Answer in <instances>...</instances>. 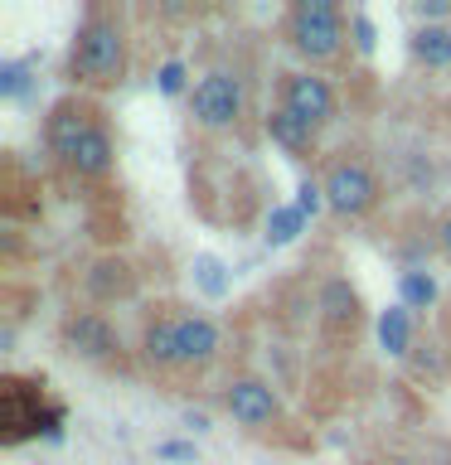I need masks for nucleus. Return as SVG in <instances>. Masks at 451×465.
I'll use <instances>...</instances> for the list:
<instances>
[{
    "mask_svg": "<svg viewBox=\"0 0 451 465\" xmlns=\"http://www.w3.org/2000/svg\"><path fill=\"white\" fill-rule=\"evenodd\" d=\"M131 68V25L116 5H87L68 44V83L78 93H112L126 83Z\"/></svg>",
    "mask_w": 451,
    "mask_h": 465,
    "instance_id": "nucleus-1",
    "label": "nucleus"
},
{
    "mask_svg": "<svg viewBox=\"0 0 451 465\" xmlns=\"http://www.w3.org/2000/svg\"><path fill=\"white\" fill-rule=\"evenodd\" d=\"M282 39L306 68H330L349 49V10L335 0H296L282 15Z\"/></svg>",
    "mask_w": 451,
    "mask_h": 465,
    "instance_id": "nucleus-2",
    "label": "nucleus"
},
{
    "mask_svg": "<svg viewBox=\"0 0 451 465\" xmlns=\"http://www.w3.org/2000/svg\"><path fill=\"white\" fill-rule=\"evenodd\" d=\"M320 189H326V209L335 218H345V223L369 218L378 203H384V180H378L374 160L364 151H349V145L326 155V165H320Z\"/></svg>",
    "mask_w": 451,
    "mask_h": 465,
    "instance_id": "nucleus-3",
    "label": "nucleus"
},
{
    "mask_svg": "<svg viewBox=\"0 0 451 465\" xmlns=\"http://www.w3.org/2000/svg\"><path fill=\"white\" fill-rule=\"evenodd\" d=\"M189 116L204 136H233L247 116V78L233 68H204L189 87Z\"/></svg>",
    "mask_w": 451,
    "mask_h": 465,
    "instance_id": "nucleus-4",
    "label": "nucleus"
},
{
    "mask_svg": "<svg viewBox=\"0 0 451 465\" xmlns=\"http://www.w3.org/2000/svg\"><path fill=\"white\" fill-rule=\"evenodd\" d=\"M58 340L73 359L83 363H97V369H122L126 363V344H122V330L112 325L107 311H68L64 325H58Z\"/></svg>",
    "mask_w": 451,
    "mask_h": 465,
    "instance_id": "nucleus-5",
    "label": "nucleus"
},
{
    "mask_svg": "<svg viewBox=\"0 0 451 465\" xmlns=\"http://www.w3.org/2000/svg\"><path fill=\"white\" fill-rule=\"evenodd\" d=\"M276 107L296 112L301 122H311L316 131H326L335 116H340V93H335V83L326 78V73L291 68V73H282V83H276Z\"/></svg>",
    "mask_w": 451,
    "mask_h": 465,
    "instance_id": "nucleus-6",
    "label": "nucleus"
},
{
    "mask_svg": "<svg viewBox=\"0 0 451 465\" xmlns=\"http://www.w3.org/2000/svg\"><path fill=\"white\" fill-rule=\"evenodd\" d=\"M224 407L243 431H257V436L276 431L286 421V407H282V398H276V388L267 383V378H253V373H238L224 388Z\"/></svg>",
    "mask_w": 451,
    "mask_h": 465,
    "instance_id": "nucleus-7",
    "label": "nucleus"
},
{
    "mask_svg": "<svg viewBox=\"0 0 451 465\" xmlns=\"http://www.w3.org/2000/svg\"><path fill=\"white\" fill-rule=\"evenodd\" d=\"M102 122V107L93 97H83V93H68V97H58L49 116H44V151L54 155V165H64L68 151L78 145L87 131H93Z\"/></svg>",
    "mask_w": 451,
    "mask_h": 465,
    "instance_id": "nucleus-8",
    "label": "nucleus"
},
{
    "mask_svg": "<svg viewBox=\"0 0 451 465\" xmlns=\"http://www.w3.org/2000/svg\"><path fill=\"white\" fill-rule=\"evenodd\" d=\"M316 311H320V334L330 344H355V334L364 325V305H359V291L349 286V276H326L320 282Z\"/></svg>",
    "mask_w": 451,
    "mask_h": 465,
    "instance_id": "nucleus-9",
    "label": "nucleus"
},
{
    "mask_svg": "<svg viewBox=\"0 0 451 465\" xmlns=\"http://www.w3.org/2000/svg\"><path fill=\"white\" fill-rule=\"evenodd\" d=\"M224 354V330L204 311H180V373H209Z\"/></svg>",
    "mask_w": 451,
    "mask_h": 465,
    "instance_id": "nucleus-10",
    "label": "nucleus"
},
{
    "mask_svg": "<svg viewBox=\"0 0 451 465\" xmlns=\"http://www.w3.org/2000/svg\"><path fill=\"white\" fill-rule=\"evenodd\" d=\"M64 170L73 174V180H83V184H102V180H112V170H116V141H112V126H107V116L87 131V136L68 151L64 160Z\"/></svg>",
    "mask_w": 451,
    "mask_h": 465,
    "instance_id": "nucleus-11",
    "label": "nucleus"
},
{
    "mask_svg": "<svg viewBox=\"0 0 451 465\" xmlns=\"http://www.w3.org/2000/svg\"><path fill=\"white\" fill-rule=\"evenodd\" d=\"M141 363L151 373H180V311H160L141 325V344H136Z\"/></svg>",
    "mask_w": 451,
    "mask_h": 465,
    "instance_id": "nucleus-12",
    "label": "nucleus"
},
{
    "mask_svg": "<svg viewBox=\"0 0 451 465\" xmlns=\"http://www.w3.org/2000/svg\"><path fill=\"white\" fill-rule=\"evenodd\" d=\"M83 291L93 305H116L136 296V272H131L126 257H97L93 267L83 272Z\"/></svg>",
    "mask_w": 451,
    "mask_h": 465,
    "instance_id": "nucleus-13",
    "label": "nucleus"
},
{
    "mask_svg": "<svg viewBox=\"0 0 451 465\" xmlns=\"http://www.w3.org/2000/svg\"><path fill=\"white\" fill-rule=\"evenodd\" d=\"M262 131H267V141L276 145V151H286L291 160H311L320 151V131L311 122H301L296 112H286V107H272L267 116H262Z\"/></svg>",
    "mask_w": 451,
    "mask_h": 465,
    "instance_id": "nucleus-14",
    "label": "nucleus"
},
{
    "mask_svg": "<svg viewBox=\"0 0 451 465\" xmlns=\"http://www.w3.org/2000/svg\"><path fill=\"white\" fill-rule=\"evenodd\" d=\"M407 49H413V58L432 73L451 68V25H417L413 39H407Z\"/></svg>",
    "mask_w": 451,
    "mask_h": 465,
    "instance_id": "nucleus-15",
    "label": "nucleus"
},
{
    "mask_svg": "<svg viewBox=\"0 0 451 465\" xmlns=\"http://www.w3.org/2000/svg\"><path fill=\"white\" fill-rule=\"evenodd\" d=\"M378 344H384L393 359L413 354V311H407L403 301L388 305V311H378Z\"/></svg>",
    "mask_w": 451,
    "mask_h": 465,
    "instance_id": "nucleus-16",
    "label": "nucleus"
},
{
    "mask_svg": "<svg viewBox=\"0 0 451 465\" xmlns=\"http://www.w3.org/2000/svg\"><path fill=\"white\" fill-rule=\"evenodd\" d=\"M398 301L407 305V311H432L436 301V276L427 267H403L398 276Z\"/></svg>",
    "mask_w": 451,
    "mask_h": 465,
    "instance_id": "nucleus-17",
    "label": "nucleus"
},
{
    "mask_svg": "<svg viewBox=\"0 0 451 465\" xmlns=\"http://www.w3.org/2000/svg\"><path fill=\"white\" fill-rule=\"evenodd\" d=\"M306 213L296 209V203H276V209L267 213V242H291L301 232Z\"/></svg>",
    "mask_w": 451,
    "mask_h": 465,
    "instance_id": "nucleus-18",
    "label": "nucleus"
},
{
    "mask_svg": "<svg viewBox=\"0 0 451 465\" xmlns=\"http://www.w3.org/2000/svg\"><path fill=\"white\" fill-rule=\"evenodd\" d=\"M155 87L165 97H180L185 87H189V73H185V64L180 58H170V64H160V73H155Z\"/></svg>",
    "mask_w": 451,
    "mask_h": 465,
    "instance_id": "nucleus-19",
    "label": "nucleus"
},
{
    "mask_svg": "<svg viewBox=\"0 0 451 465\" xmlns=\"http://www.w3.org/2000/svg\"><path fill=\"white\" fill-rule=\"evenodd\" d=\"M296 209H301L306 218H316L320 209H326V189H320V180H301V189H296Z\"/></svg>",
    "mask_w": 451,
    "mask_h": 465,
    "instance_id": "nucleus-20",
    "label": "nucleus"
},
{
    "mask_svg": "<svg viewBox=\"0 0 451 465\" xmlns=\"http://www.w3.org/2000/svg\"><path fill=\"white\" fill-rule=\"evenodd\" d=\"M349 35H355V49L359 54H374V25L364 10H349Z\"/></svg>",
    "mask_w": 451,
    "mask_h": 465,
    "instance_id": "nucleus-21",
    "label": "nucleus"
},
{
    "mask_svg": "<svg viewBox=\"0 0 451 465\" xmlns=\"http://www.w3.org/2000/svg\"><path fill=\"white\" fill-rule=\"evenodd\" d=\"M199 282L209 296H224V267H218L214 257H199Z\"/></svg>",
    "mask_w": 451,
    "mask_h": 465,
    "instance_id": "nucleus-22",
    "label": "nucleus"
},
{
    "mask_svg": "<svg viewBox=\"0 0 451 465\" xmlns=\"http://www.w3.org/2000/svg\"><path fill=\"white\" fill-rule=\"evenodd\" d=\"M25 87V64H5L0 68V97H15Z\"/></svg>",
    "mask_w": 451,
    "mask_h": 465,
    "instance_id": "nucleus-23",
    "label": "nucleus"
},
{
    "mask_svg": "<svg viewBox=\"0 0 451 465\" xmlns=\"http://www.w3.org/2000/svg\"><path fill=\"white\" fill-rule=\"evenodd\" d=\"M432 247L451 262V209H446L442 218H436V228H432Z\"/></svg>",
    "mask_w": 451,
    "mask_h": 465,
    "instance_id": "nucleus-24",
    "label": "nucleus"
},
{
    "mask_svg": "<svg viewBox=\"0 0 451 465\" xmlns=\"http://www.w3.org/2000/svg\"><path fill=\"white\" fill-rule=\"evenodd\" d=\"M155 456H165V460H195V446H189V441H160Z\"/></svg>",
    "mask_w": 451,
    "mask_h": 465,
    "instance_id": "nucleus-25",
    "label": "nucleus"
},
{
    "mask_svg": "<svg viewBox=\"0 0 451 465\" xmlns=\"http://www.w3.org/2000/svg\"><path fill=\"white\" fill-rule=\"evenodd\" d=\"M185 427H195V431H209V417H204V412H185Z\"/></svg>",
    "mask_w": 451,
    "mask_h": 465,
    "instance_id": "nucleus-26",
    "label": "nucleus"
},
{
    "mask_svg": "<svg viewBox=\"0 0 451 465\" xmlns=\"http://www.w3.org/2000/svg\"><path fill=\"white\" fill-rule=\"evenodd\" d=\"M427 465H451V450H436V456H432Z\"/></svg>",
    "mask_w": 451,
    "mask_h": 465,
    "instance_id": "nucleus-27",
    "label": "nucleus"
}]
</instances>
